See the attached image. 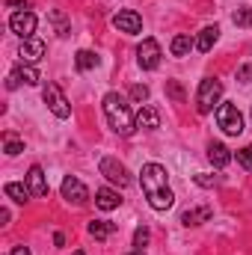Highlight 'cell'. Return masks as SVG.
Wrapping results in <instances>:
<instances>
[{
	"mask_svg": "<svg viewBox=\"0 0 252 255\" xmlns=\"http://www.w3.org/2000/svg\"><path fill=\"white\" fill-rule=\"evenodd\" d=\"M9 255H30V250H27V247H15Z\"/></svg>",
	"mask_w": 252,
	"mask_h": 255,
	"instance_id": "1f68e13d",
	"label": "cell"
},
{
	"mask_svg": "<svg viewBox=\"0 0 252 255\" xmlns=\"http://www.w3.org/2000/svg\"><path fill=\"white\" fill-rule=\"evenodd\" d=\"M196 184H199V187H214L217 178H214V175H196Z\"/></svg>",
	"mask_w": 252,
	"mask_h": 255,
	"instance_id": "4dcf8cb0",
	"label": "cell"
},
{
	"mask_svg": "<svg viewBox=\"0 0 252 255\" xmlns=\"http://www.w3.org/2000/svg\"><path fill=\"white\" fill-rule=\"evenodd\" d=\"M166 95H169L172 101L181 104V101H184V89H181V83H178V80H169V83H166Z\"/></svg>",
	"mask_w": 252,
	"mask_h": 255,
	"instance_id": "d4e9b609",
	"label": "cell"
},
{
	"mask_svg": "<svg viewBox=\"0 0 252 255\" xmlns=\"http://www.w3.org/2000/svg\"><path fill=\"white\" fill-rule=\"evenodd\" d=\"M160 45L154 42V39H142V45L136 48V63L139 68H145V71H154L157 65H160Z\"/></svg>",
	"mask_w": 252,
	"mask_h": 255,
	"instance_id": "52a82bcc",
	"label": "cell"
},
{
	"mask_svg": "<svg viewBox=\"0 0 252 255\" xmlns=\"http://www.w3.org/2000/svg\"><path fill=\"white\" fill-rule=\"evenodd\" d=\"M3 193H6V196H9L12 202H18V205H24V202H27V199L33 196L27 184H15V181H12V184H6V187H3Z\"/></svg>",
	"mask_w": 252,
	"mask_h": 255,
	"instance_id": "44dd1931",
	"label": "cell"
},
{
	"mask_svg": "<svg viewBox=\"0 0 252 255\" xmlns=\"http://www.w3.org/2000/svg\"><path fill=\"white\" fill-rule=\"evenodd\" d=\"M95 205H98L101 211H116V208L122 205V199H119V193L116 190L101 187V190H95Z\"/></svg>",
	"mask_w": 252,
	"mask_h": 255,
	"instance_id": "9a60e30c",
	"label": "cell"
},
{
	"mask_svg": "<svg viewBox=\"0 0 252 255\" xmlns=\"http://www.w3.org/2000/svg\"><path fill=\"white\" fill-rule=\"evenodd\" d=\"M211 214H214V211H211V208H208V205H199V208H187V211H184V214H181V223H184V226H202V223H208V220H211Z\"/></svg>",
	"mask_w": 252,
	"mask_h": 255,
	"instance_id": "5bb4252c",
	"label": "cell"
},
{
	"mask_svg": "<svg viewBox=\"0 0 252 255\" xmlns=\"http://www.w3.org/2000/svg\"><path fill=\"white\" fill-rule=\"evenodd\" d=\"M27 187H30V193L33 196H48V178H45V172H42V166L39 163H33L30 166V172H27Z\"/></svg>",
	"mask_w": 252,
	"mask_h": 255,
	"instance_id": "4fadbf2b",
	"label": "cell"
},
{
	"mask_svg": "<svg viewBox=\"0 0 252 255\" xmlns=\"http://www.w3.org/2000/svg\"><path fill=\"white\" fill-rule=\"evenodd\" d=\"M220 39V27H205L202 33H199V39H196V51H202V54H208L211 48H214V42Z\"/></svg>",
	"mask_w": 252,
	"mask_h": 255,
	"instance_id": "d6986e66",
	"label": "cell"
},
{
	"mask_svg": "<svg viewBox=\"0 0 252 255\" xmlns=\"http://www.w3.org/2000/svg\"><path fill=\"white\" fill-rule=\"evenodd\" d=\"M232 21H235L238 27H252V9H250V6H244V9H238V12L232 15Z\"/></svg>",
	"mask_w": 252,
	"mask_h": 255,
	"instance_id": "cb8c5ba5",
	"label": "cell"
},
{
	"mask_svg": "<svg viewBox=\"0 0 252 255\" xmlns=\"http://www.w3.org/2000/svg\"><path fill=\"white\" fill-rule=\"evenodd\" d=\"M74 63H77V68L80 71H92V68H98V54L95 51H77V57H74Z\"/></svg>",
	"mask_w": 252,
	"mask_h": 255,
	"instance_id": "7402d4cb",
	"label": "cell"
},
{
	"mask_svg": "<svg viewBox=\"0 0 252 255\" xmlns=\"http://www.w3.org/2000/svg\"><path fill=\"white\" fill-rule=\"evenodd\" d=\"M220 98H223V83L217 77H205L199 83V92H196V110L205 116V113H211L220 104Z\"/></svg>",
	"mask_w": 252,
	"mask_h": 255,
	"instance_id": "3957f363",
	"label": "cell"
},
{
	"mask_svg": "<svg viewBox=\"0 0 252 255\" xmlns=\"http://www.w3.org/2000/svg\"><path fill=\"white\" fill-rule=\"evenodd\" d=\"M130 98L133 101H148V86H142V83H136V86H130Z\"/></svg>",
	"mask_w": 252,
	"mask_h": 255,
	"instance_id": "f1b7e54d",
	"label": "cell"
},
{
	"mask_svg": "<svg viewBox=\"0 0 252 255\" xmlns=\"http://www.w3.org/2000/svg\"><path fill=\"white\" fill-rule=\"evenodd\" d=\"M238 163H241L244 169H250V172H252V145L238 148Z\"/></svg>",
	"mask_w": 252,
	"mask_h": 255,
	"instance_id": "4316f807",
	"label": "cell"
},
{
	"mask_svg": "<svg viewBox=\"0 0 252 255\" xmlns=\"http://www.w3.org/2000/svg\"><path fill=\"white\" fill-rule=\"evenodd\" d=\"M148 244V229L145 226H139L136 232H133V247H136V253H142V247Z\"/></svg>",
	"mask_w": 252,
	"mask_h": 255,
	"instance_id": "83f0119b",
	"label": "cell"
},
{
	"mask_svg": "<svg viewBox=\"0 0 252 255\" xmlns=\"http://www.w3.org/2000/svg\"><path fill=\"white\" fill-rule=\"evenodd\" d=\"M42 98H45L48 110H51L57 119H68V116H71V107H68V101H65L63 89H60L57 83H48V86H45V92H42Z\"/></svg>",
	"mask_w": 252,
	"mask_h": 255,
	"instance_id": "8992f818",
	"label": "cell"
},
{
	"mask_svg": "<svg viewBox=\"0 0 252 255\" xmlns=\"http://www.w3.org/2000/svg\"><path fill=\"white\" fill-rule=\"evenodd\" d=\"M139 184L154 211H169L175 205V193L169 190V172L160 163H145L139 172Z\"/></svg>",
	"mask_w": 252,
	"mask_h": 255,
	"instance_id": "6da1fadb",
	"label": "cell"
},
{
	"mask_svg": "<svg viewBox=\"0 0 252 255\" xmlns=\"http://www.w3.org/2000/svg\"><path fill=\"white\" fill-rule=\"evenodd\" d=\"M217 125L229 136H238V133H244V116H241V110L235 104H220L217 107Z\"/></svg>",
	"mask_w": 252,
	"mask_h": 255,
	"instance_id": "5b68a950",
	"label": "cell"
},
{
	"mask_svg": "<svg viewBox=\"0 0 252 255\" xmlns=\"http://www.w3.org/2000/svg\"><path fill=\"white\" fill-rule=\"evenodd\" d=\"M136 128H145V130L160 128V113H157L154 107H139V113H136Z\"/></svg>",
	"mask_w": 252,
	"mask_h": 255,
	"instance_id": "ac0fdd59",
	"label": "cell"
},
{
	"mask_svg": "<svg viewBox=\"0 0 252 255\" xmlns=\"http://www.w3.org/2000/svg\"><path fill=\"white\" fill-rule=\"evenodd\" d=\"M54 244H57V247H63V244H65V238H63V232H57V235H54Z\"/></svg>",
	"mask_w": 252,
	"mask_h": 255,
	"instance_id": "d6a6232c",
	"label": "cell"
},
{
	"mask_svg": "<svg viewBox=\"0 0 252 255\" xmlns=\"http://www.w3.org/2000/svg\"><path fill=\"white\" fill-rule=\"evenodd\" d=\"M208 160H211L217 169H223V166H229V160H232V151H229L223 142H211V145H208Z\"/></svg>",
	"mask_w": 252,
	"mask_h": 255,
	"instance_id": "2e32d148",
	"label": "cell"
},
{
	"mask_svg": "<svg viewBox=\"0 0 252 255\" xmlns=\"http://www.w3.org/2000/svg\"><path fill=\"white\" fill-rule=\"evenodd\" d=\"M113 27H116L119 33L133 36V33H139V30H142V18H139L133 9H122L119 15H113Z\"/></svg>",
	"mask_w": 252,
	"mask_h": 255,
	"instance_id": "8fae6325",
	"label": "cell"
},
{
	"mask_svg": "<svg viewBox=\"0 0 252 255\" xmlns=\"http://www.w3.org/2000/svg\"><path fill=\"white\" fill-rule=\"evenodd\" d=\"M101 107H104L107 125L113 128L119 136H130V133H133V128H136V116L130 113L125 95H119V92H107L104 101H101Z\"/></svg>",
	"mask_w": 252,
	"mask_h": 255,
	"instance_id": "7a4b0ae2",
	"label": "cell"
},
{
	"mask_svg": "<svg viewBox=\"0 0 252 255\" xmlns=\"http://www.w3.org/2000/svg\"><path fill=\"white\" fill-rule=\"evenodd\" d=\"M116 229H119V226H116V223H107V220H92V223H89V235H92L95 241H107Z\"/></svg>",
	"mask_w": 252,
	"mask_h": 255,
	"instance_id": "ffe728a7",
	"label": "cell"
},
{
	"mask_svg": "<svg viewBox=\"0 0 252 255\" xmlns=\"http://www.w3.org/2000/svg\"><path fill=\"white\" fill-rule=\"evenodd\" d=\"M98 172L110 181V184H116V187H127L130 184V172H127L125 163H119L116 157H101L98 160Z\"/></svg>",
	"mask_w": 252,
	"mask_h": 255,
	"instance_id": "277c9868",
	"label": "cell"
},
{
	"mask_svg": "<svg viewBox=\"0 0 252 255\" xmlns=\"http://www.w3.org/2000/svg\"><path fill=\"white\" fill-rule=\"evenodd\" d=\"M196 48V39L190 36V33H178L175 39H172V45H169V51H172V57H187L190 51Z\"/></svg>",
	"mask_w": 252,
	"mask_h": 255,
	"instance_id": "e0dca14e",
	"label": "cell"
},
{
	"mask_svg": "<svg viewBox=\"0 0 252 255\" xmlns=\"http://www.w3.org/2000/svg\"><path fill=\"white\" fill-rule=\"evenodd\" d=\"M74 255H83V253H74Z\"/></svg>",
	"mask_w": 252,
	"mask_h": 255,
	"instance_id": "d590c367",
	"label": "cell"
},
{
	"mask_svg": "<svg viewBox=\"0 0 252 255\" xmlns=\"http://www.w3.org/2000/svg\"><path fill=\"white\" fill-rule=\"evenodd\" d=\"M3 142H6V154H9V157H15V154L24 151V142H21L15 133H3Z\"/></svg>",
	"mask_w": 252,
	"mask_h": 255,
	"instance_id": "603a6c76",
	"label": "cell"
},
{
	"mask_svg": "<svg viewBox=\"0 0 252 255\" xmlns=\"http://www.w3.org/2000/svg\"><path fill=\"white\" fill-rule=\"evenodd\" d=\"M130 255H142V253H130Z\"/></svg>",
	"mask_w": 252,
	"mask_h": 255,
	"instance_id": "e575fe53",
	"label": "cell"
},
{
	"mask_svg": "<svg viewBox=\"0 0 252 255\" xmlns=\"http://www.w3.org/2000/svg\"><path fill=\"white\" fill-rule=\"evenodd\" d=\"M63 199L68 205H86L89 202V190L83 187V181H77L74 175H68L63 181Z\"/></svg>",
	"mask_w": 252,
	"mask_h": 255,
	"instance_id": "9c48e42d",
	"label": "cell"
},
{
	"mask_svg": "<svg viewBox=\"0 0 252 255\" xmlns=\"http://www.w3.org/2000/svg\"><path fill=\"white\" fill-rule=\"evenodd\" d=\"M51 21H54V27H57V33H60V36H68V24H65V15L60 12V9H54V12H51Z\"/></svg>",
	"mask_w": 252,
	"mask_h": 255,
	"instance_id": "484cf974",
	"label": "cell"
},
{
	"mask_svg": "<svg viewBox=\"0 0 252 255\" xmlns=\"http://www.w3.org/2000/svg\"><path fill=\"white\" fill-rule=\"evenodd\" d=\"M18 57H21V63H27V65L39 63V60L45 57V42H42V39H27V42L21 45Z\"/></svg>",
	"mask_w": 252,
	"mask_h": 255,
	"instance_id": "7c38bea8",
	"label": "cell"
},
{
	"mask_svg": "<svg viewBox=\"0 0 252 255\" xmlns=\"http://www.w3.org/2000/svg\"><path fill=\"white\" fill-rule=\"evenodd\" d=\"M9 30L15 33V36H21L24 42L27 39H33V33H36V15L33 12H15L12 18H9Z\"/></svg>",
	"mask_w": 252,
	"mask_h": 255,
	"instance_id": "ba28073f",
	"label": "cell"
},
{
	"mask_svg": "<svg viewBox=\"0 0 252 255\" xmlns=\"http://www.w3.org/2000/svg\"><path fill=\"white\" fill-rule=\"evenodd\" d=\"M238 80H241V83H252V63L238 68Z\"/></svg>",
	"mask_w": 252,
	"mask_h": 255,
	"instance_id": "f546056e",
	"label": "cell"
},
{
	"mask_svg": "<svg viewBox=\"0 0 252 255\" xmlns=\"http://www.w3.org/2000/svg\"><path fill=\"white\" fill-rule=\"evenodd\" d=\"M9 6H24L27 9V0H9Z\"/></svg>",
	"mask_w": 252,
	"mask_h": 255,
	"instance_id": "836d02e7",
	"label": "cell"
},
{
	"mask_svg": "<svg viewBox=\"0 0 252 255\" xmlns=\"http://www.w3.org/2000/svg\"><path fill=\"white\" fill-rule=\"evenodd\" d=\"M21 83H27V86H36L39 83V71L33 68V65L21 63L12 74H9V80H6V89H18Z\"/></svg>",
	"mask_w": 252,
	"mask_h": 255,
	"instance_id": "30bf717a",
	"label": "cell"
}]
</instances>
